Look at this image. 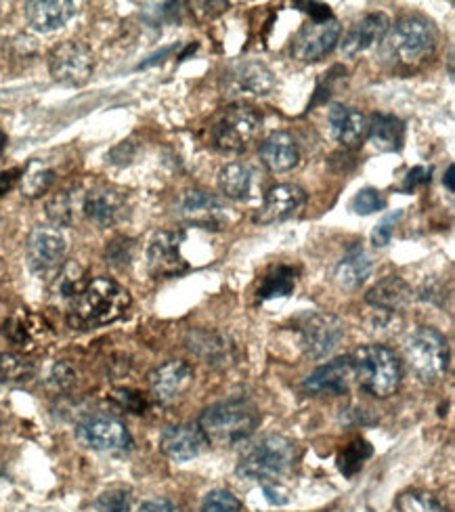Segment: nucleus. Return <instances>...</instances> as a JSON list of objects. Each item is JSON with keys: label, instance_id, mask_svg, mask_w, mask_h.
<instances>
[{"label": "nucleus", "instance_id": "f257e3e1", "mask_svg": "<svg viewBox=\"0 0 455 512\" xmlns=\"http://www.w3.org/2000/svg\"><path fill=\"white\" fill-rule=\"evenodd\" d=\"M128 307L130 294L124 286L110 277H95L72 301L68 322L78 330H93L118 322Z\"/></svg>", "mask_w": 455, "mask_h": 512}, {"label": "nucleus", "instance_id": "5701e85b", "mask_svg": "<svg viewBox=\"0 0 455 512\" xmlns=\"http://www.w3.org/2000/svg\"><path fill=\"white\" fill-rule=\"evenodd\" d=\"M0 330H3L5 338L11 345L24 349V351H32V349L40 347V343H45L49 336L47 324L42 322L38 315H32L26 311L11 315Z\"/></svg>", "mask_w": 455, "mask_h": 512}, {"label": "nucleus", "instance_id": "20e7f679", "mask_svg": "<svg viewBox=\"0 0 455 512\" xmlns=\"http://www.w3.org/2000/svg\"><path fill=\"white\" fill-rule=\"evenodd\" d=\"M351 361L355 380L365 393L386 399L399 389L403 372L393 349L384 345H365L351 355Z\"/></svg>", "mask_w": 455, "mask_h": 512}, {"label": "nucleus", "instance_id": "f3484780", "mask_svg": "<svg viewBox=\"0 0 455 512\" xmlns=\"http://www.w3.org/2000/svg\"><path fill=\"white\" fill-rule=\"evenodd\" d=\"M208 439L204 437L202 429L198 424L183 422V424H172L166 426L160 435V452L177 462H187L204 454L208 447Z\"/></svg>", "mask_w": 455, "mask_h": 512}, {"label": "nucleus", "instance_id": "37998d69", "mask_svg": "<svg viewBox=\"0 0 455 512\" xmlns=\"http://www.w3.org/2000/svg\"><path fill=\"white\" fill-rule=\"evenodd\" d=\"M154 9H147L145 13L151 15V24L158 26V24H175V21H179V15H181V5H175V3H160V5H149Z\"/></svg>", "mask_w": 455, "mask_h": 512}, {"label": "nucleus", "instance_id": "5fc2aeb1", "mask_svg": "<svg viewBox=\"0 0 455 512\" xmlns=\"http://www.w3.org/2000/svg\"><path fill=\"white\" fill-rule=\"evenodd\" d=\"M443 183H445V187H447V191H455V183H453V164L447 168V175H445V179H443Z\"/></svg>", "mask_w": 455, "mask_h": 512}, {"label": "nucleus", "instance_id": "6ab92c4d", "mask_svg": "<svg viewBox=\"0 0 455 512\" xmlns=\"http://www.w3.org/2000/svg\"><path fill=\"white\" fill-rule=\"evenodd\" d=\"M355 380L351 355L336 357L330 364L317 368L302 384L309 395H346Z\"/></svg>", "mask_w": 455, "mask_h": 512}, {"label": "nucleus", "instance_id": "7ed1b4c3", "mask_svg": "<svg viewBox=\"0 0 455 512\" xmlns=\"http://www.w3.org/2000/svg\"><path fill=\"white\" fill-rule=\"evenodd\" d=\"M260 424V410L248 397H229L212 403L198 420L208 443L235 445L250 439Z\"/></svg>", "mask_w": 455, "mask_h": 512}, {"label": "nucleus", "instance_id": "2eb2a0df", "mask_svg": "<svg viewBox=\"0 0 455 512\" xmlns=\"http://www.w3.org/2000/svg\"><path fill=\"white\" fill-rule=\"evenodd\" d=\"M82 212L101 229L116 227L128 217V202L120 189L112 185H97L82 200Z\"/></svg>", "mask_w": 455, "mask_h": 512}, {"label": "nucleus", "instance_id": "79ce46f5", "mask_svg": "<svg viewBox=\"0 0 455 512\" xmlns=\"http://www.w3.org/2000/svg\"><path fill=\"white\" fill-rule=\"evenodd\" d=\"M401 217H403V212L397 210V212H393V215L384 217V219L374 227V231H372V244H374L376 248H384V246L390 244V240H393L395 227H397V223L401 221Z\"/></svg>", "mask_w": 455, "mask_h": 512}, {"label": "nucleus", "instance_id": "ea45409f", "mask_svg": "<svg viewBox=\"0 0 455 512\" xmlns=\"http://www.w3.org/2000/svg\"><path fill=\"white\" fill-rule=\"evenodd\" d=\"M384 206H386L384 196L374 187L359 189L355 198L351 200V210L355 212V215H361V217L374 215V212H380Z\"/></svg>", "mask_w": 455, "mask_h": 512}, {"label": "nucleus", "instance_id": "864d4df0", "mask_svg": "<svg viewBox=\"0 0 455 512\" xmlns=\"http://www.w3.org/2000/svg\"><path fill=\"white\" fill-rule=\"evenodd\" d=\"M172 51H177V45H175V47H168V49H164L162 53H158V55H154V57H149V61L141 63V68H147V66H151V63H158V61H162V57L170 55Z\"/></svg>", "mask_w": 455, "mask_h": 512}, {"label": "nucleus", "instance_id": "c756f323", "mask_svg": "<svg viewBox=\"0 0 455 512\" xmlns=\"http://www.w3.org/2000/svg\"><path fill=\"white\" fill-rule=\"evenodd\" d=\"M252 168L244 162L225 164L219 173V187L231 200H248L252 194Z\"/></svg>", "mask_w": 455, "mask_h": 512}, {"label": "nucleus", "instance_id": "ddd939ff", "mask_svg": "<svg viewBox=\"0 0 455 512\" xmlns=\"http://www.w3.org/2000/svg\"><path fill=\"white\" fill-rule=\"evenodd\" d=\"M342 28L338 19L328 21H309L302 26L292 40V55L302 63L321 61L325 55H330L340 42Z\"/></svg>", "mask_w": 455, "mask_h": 512}, {"label": "nucleus", "instance_id": "f8f14e48", "mask_svg": "<svg viewBox=\"0 0 455 512\" xmlns=\"http://www.w3.org/2000/svg\"><path fill=\"white\" fill-rule=\"evenodd\" d=\"M221 89L229 99L267 97L275 89V76L258 61H237L223 74Z\"/></svg>", "mask_w": 455, "mask_h": 512}, {"label": "nucleus", "instance_id": "49530a36", "mask_svg": "<svg viewBox=\"0 0 455 512\" xmlns=\"http://www.w3.org/2000/svg\"><path fill=\"white\" fill-rule=\"evenodd\" d=\"M432 175V166H414L407 173L403 185H401V191L403 194H411V191L422 187V185H428L430 183V177Z\"/></svg>", "mask_w": 455, "mask_h": 512}, {"label": "nucleus", "instance_id": "4d7b16f0", "mask_svg": "<svg viewBox=\"0 0 455 512\" xmlns=\"http://www.w3.org/2000/svg\"><path fill=\"white\" fill-rule=\"evenodd\" d=\"M0 426H3V418H0Z\"/></svg>", "mask_w": 455, "mask_h": 512}, {"label": "nucleus", "instance_id": "cd10ccee", "mask_svg": "<svg viewBox=\"0 0 455 512\" xmlns=\"http://www.w3.org/2000/svg\"><path fill=\"white\" fill-rule=\"evenodd\" d=\"M187 347L191 353L204 359L210 366H225L233 359V345L229 338L221 332H210V330H195L187 338Z\"/></svg>", "mask_w": 455, "mask_h": 512}, {"label": "nucleus", "instance_id": "393cba45", "mask_svg": "<svg viewBox=\"0 0 455 512\" xmlns=\"http://www.w3.org/2000/svg\"><path fill=\"white\" fill-rule=\"evenodd\" d=\"M260 160L271 173H288L300 162V147L290 133L279 131L269 135L260 145Z\"/></svg>", "mask_w": 455, "mask_h": 512}, {"label": "nucleus", "instance_id": "8fccbe9b", "mask_svg": "<svg viewBox=\"0 0 455 512\" xmlns=\"http://www.w3.org/2000/svg\"><path fill=\"white\" fill-rule=\"evenodd\" d=\"M294 7H298L300 11H305L311 15V21H328L332 19V9L323 3H296Z\"/></svg>", "mask_w": 455, "mask_h": 512}, {"label": "nucleus", "instance_id": "b1692460", "mask_svg": "<svg viewBox=\"0 0 455 512\" xmlns=\"http://www.w3.org/2000/svg\"><path fill=\"white\" fill-rule=\"evenodd\" d=\"M76 11V3H68V0H38V3L26 5L28 24L42 34L63 28Z\"/></svg>", "mask_w": 455, "mask_h": 512}, {"label": "nucleus", "instance_id": "f03ea898", "mask_svg": "<svg viewBox=\"0 0 455 512\" xmlns=\"http://www.w3.org/2000/svg\"><path fill=\"white\" fill-rule=\"evenodd\" d=\"M298 447L284 435H265L250 443L237 462V475L248 481L277 485L296 466Z\"/></svg>", "mask_w": 455, "mask_h": 512}, {"label": "nucleus", "instance_id": "aec40b11", "mask_svg": "<svg viewBox=\"0 0 455 512\" xmlns=\"http://www.w3.org/2000/svg\"><path fill=\"white\" fill-rule=\"evenodd\" d=\"M305 202H307V194L302 187L292 185V183L275 185L265 196V202H263V206H260L258 215H256V223L273 225V223L286 221V219L294 217L296 212L305 206Z\"/></svg>", "mask_w": 455, "mask_h": 512}, {"label": "nucleus", "instance_id": "3c124183", "mask_svg": "<svg viewBox=\"0 0 455 512\" xmlns=\"http://www.w3.org/2000/svg\"><path fill=\"white\" fill-rule=\"evenodd\" d=\"M19 179H21L19 168H11V170H5V173H0V198L7 196Z\"/></svg>", "mask_w": 455, "mask_h": 512}, {"label": "nucleus", "instance_id": "473e14b6", "mask_svg": "<svg viewBox=\"0 0 455 512\" xmlns=\"http://www.w3.org/2000/svg\"><path fill=\"white\" fill-rule=\"evenodd\" d=\"M53 181H55L53 170L47 164L32 160L24 173H21V194L26 198H38L42 194H47Z\"/></svg>", "mask_w": 455, "mask_h": 512}, {"label": "nucleus", "instance_id": "de8ad7c7", "mask_svg": "<svg viewBox=\"0 0 455 512\" xmlns=\"http://www.w3.org/2000/svg\"><path fill=\"white\" fill-rule=\"evenodd\" d=\"M114 399L120 403V408L133 412V414H143V410H145V399L139 393L118 391V393H114Z\"/></svg>", "mask_w": 455, "mask_h": 512}, {"label": "nucleus", "instance_id": "a18cd8bd", "mask_svg": "<svg viewBox=\"0 0 455 512\" xmlns=\"http://www.w3.org/2000/svg\"><path fill=\"white\" fill-rule=\"evenodd\" d=\"M367 328L374 334H384V332H395L397 330V322H395V313L390 311H382L376 309L372 317H367Z\"/></svg>", "mask_w": 455, "mask_h": 512}, {"label": "nucleus", "instance_id": "09e8293b", "mask_svg": "<svg viewBox=\"0 0 455 512\" xmlns=\"http://www.w3.org/2000/svg\"><path fill=\"white\" fill-rule=\"evenodd\" d=\"M51 384H55V389H59V391L70 389L72 384H74V372H72V368L65 366V364H57L55 370H53V374H51Z\"/></svg>", "mask_w": 455, "mask_h": 512}, {"label": "nucleus", "instance_id": "f704fd0d", "mask_svg": "<svg viewBox=\"0 0 455 512\" xmlns=\"http://www.w3.org/2000/svg\"><path fill=\"white\" fill-rule=\"evenodd\" d=\"M374 454L372 445L367 443L365 439H355L353 443H349L344 447V450L338 454V471L344 475V477H353L357 475L365 460L370 458Z\"/></svg>", "mask_w": 455, "mask_h": 512}, {"label": "nucleus", "instance_id": "6e6d98bb", "mask_svg": "<svg viewBox=\"0 0 455 512\" xmlns=\"http://www.w3.org/2000/svg\"><path fill=\"white\" fill-rule=\"evenodd\" d=\"M5 147H7V135H5L3 131H0V156H3Z\"/></svg>", "mask_w": 455, "mask_h": 512}, {"label": "nucleus", "instance_id": "1a4fd4ad", "mask_svg": "<svg viewBox=\"0 0 455 512\" xmlns=\"http://www.w3.org/2000/svg\"><path fill=\"white\" fill-rule=\"evenodd\" d=\"M76 439L84 447L97 452H126L133 447V437H130L124 422L105 414L80 420L76 426Z\"/></svg>", "mask_w": 455, "mask_h": 512}, {"label": "nucleus", "instance_id": "6e6552de", "mask_svg": "<svg viewBox=\"0 0 455 512\" xmlns=\"http://www.w3.org/2000/svg\"><path fill=\"white\" fill-rule=\"evenodd\" d=\"M346 326L332 313H305L296 319L300 349L311 359L328 357L344 338Z\"/></svg>", "mask_w": 455, "mask_h": 512}, {"label": "nucleus", "instance_id": "dca6fc26", "mask_svg": "<svg viewBox=\"0 0 455 512\" xmlns=\"http://www.w3.org/2000/svg\"><path fill=\"white\" fill-rule=\"evenodd\" d=\"M193 384V368L187 361H166L149 374V389L156 401L170 405L179 401Z\"/></svg>", "mask_w": 455, "mask_h": 512}, {"label": "nucleus", "instance_id": "9b49d317", "mask_svg": "<svg viewBox=\"0 0 455 512\" xmlns=\"http://www.w3.org/2000/svg\"><path fill=\"white\" fill-rule=\"evenodd\" d=\"M68 242L55 227H34L26 242V256L30 269L40 277L55 275L65 263Z\"/></svg>", "mask_w": 455, "mask_h": 512}, {"label": "nucleus", "instance_id": "e433bc0d", "mask_svg": "<svg viewBox=\"0 0 455 512\" xmlns=\"http://www.w3.org/2000/svg\"><path fill=\"white\" fill-rule=\"evenodd\" d=\"M399 512H447V508L428 492H405L397 498Z\"/></svg>", "mask_w": 455, "mask_h": 512}, {"label": "nucleus", "instance_id": "72a5a7b5", "mask_svg": "<svg viewBox=\"0 0 455 512\" xmlns=\"http://www.w3.org/2000/svg\"><path fill=\"white\" fill-rule=\"evenodd\" d=\"M34 364L24 355L0 353V384H21L34 376Z\"/></svg>", "mask_w": 455, "mask_h": 512}, {"label": "nucleus", "instance_id": "a878e982", "mask_svg": "<svg viewBox=\"0 0 455 512\" xmlns=\"http://www.w3.org/2000/svg\"><path fill=\"white\" fill-rule=\"evenodd\" d=\"M365 301L370 303L374 309L397 313L414 301V288H411L403 277L399 275H388L380 280L370 292H367Z\"/></svg>", "mask_w": 455, "mask_h": 512}, {"label": "nucleus", "instance_id": "58836bf2", "mask_svg": "<svg viewBox=\"0 0 455 512\" xmlns=\"http://www.w3.org/2000/svg\"><path fill=\"white\" fill-rule=\"evenodd\" d=\"M242 502L227 489H212L206 494L200 512H242Z\"/></svg>", "mask_w": 455, "mask_h": 512}, {"label": "nucleus", "instance_id": "39448f33", "mask_svg": "<svg viewBox=\"0 0 455 512\" xmlns=\"http://www.w3.org/2000/svg\"><path fill=\"white\" fill-rule=\"evenodd\" d=\"M405 357L414 374L426 382H439L449 368V345L447 338L430 326H420L405 340Z\"/></svg>", "mask_w": 455, "mask_h": 512}, {"label": "nucleus", "instance_id": "bb28decb", "mask_svg": "<svg viewBox=\"0 0 455 512\" xmlns=\"http://www.w3.org/2000/svg\"><path fill=\"white\" fill-rule=\"evenodd\" d=\"M372 269H374L372 259L367 256L363 246L353 244L349 250L344 252L340 263L336 265L334 280L344 290H357L367 282V277L372 275Z\"/></svg>", "mask_w": 455, "mask_h": 512}, {"label": "nucleus", "instance_id": "0eeeda50", "mask_svg": "<svg viewBox=\"0 0 455 512\" xmlns=\"http://www.w3.org/2000/svg\"><path fill=\"white\" fill-rule=\"evenodd\" d=\"M263 126L260 116L250 105H235L227 114L212 126V143L216 149L227 154H242L244 149L256 139Z\"/></svg>", "mask_w": 455, "mask_h": 512}, {"label": "nucleus", "instance_id": "4468645a", "mask_svg": "<svg viewBox=\"0 0 455 512\" xmlns=\"http://www.w3.org/2000/svg\"><path fill=\"white\" fill-rule=\"evenodd\" d=\"M185 242V233L179 231H160L149 242L147 248V267L149 273L158 280L183 275L189 265L181 252V244Z\"/></svg>", "mask_w": 455, "mask_h": 512}, {"label": "nucleus", "instance_id": "c85d7f7f", "mask_svg": "<svg viewBox=\"0 0 455 512\" xmlns=\"http://www.w3.org/2000/svg\"><path fill=\"white\" fill-rule=\"evenodd\" d=\"M367 128V139L378 152H399L405 143V124L393 114H374Z\"/></svg>", "mask_w": 455, "mask_h": 512}, {"label": "nucleus", "instance_id": "a211bd4d", "mask_svg": "<svg viewBox=\"0 0 455 512\" xmlns=\"http://www.w3.org/2000/svg\"><path fill=\"white\" fill-rule=\"evenodd\" d=\"M181 217L193 227L219 231L227 223V208L208 191L189 189L181 198Z\"/></svg>", "mask_w": 455, "mask_h": 512}, {"label": "nucleus", "instance_id": "c9c22d12", "mask_svg": "<svg viewBox=\"0 0 455 512\" xmlns=\"http://www.w3.org/2000/svg\"><path fill=\"white\" fill-rule=\"evenodd\" d=\"M47 217L57 227H70L76 217V202L70 191H59L47 202Z\"/></svg>", "mask_w": 455, "mask_h": 512}, {"label": "nucleus", "instance_id": "7c9ffc66", "mask_svg": "<svg viewBox=\"0 0 455 512\" xmlns=\"http://www.w3.org/2000/svg\"><path fill=\"white\" fill-rule=\"evenodd\" d=\"M298 282V269L290 265H279L265 275L263 284L258 286L256 296L260 301H271V298H284L290 296Z\"/></svg>", "mask_w": 455, "mask_h": 512}, {"label": "nucleus", "instance_id": "c03bdc74", "mask_svg": "<svg viewBox=\"0 0 455 512\" xmlns=\"http://www.w3.org/2000/svg\"><path fill=\"white\" fill-rule=\"evenodd\" d=\"M342 70V66H334L328 74H323L321 78H319V82H317V91H315V97H313V101L309 103V110L311 108H315V105H321V103H325L330 99V95H332V89H334V82H336V74Z\"/></svg>", "mask_w": 455, "mask_h": 512}, {"label": "nucleus", "instance_id": "2f4dec72", "mask_svg": "<svg viewBox=\"0 0 455 512\" xmlns=\"http://www.w3.org/2000/svg\"><path fill=\"white\" fill-rule=\"evenodd\" d=\"M55 277V294L65 298V301H74V298L84 290V286L89 284V277H86V269L78 265L76 261L63 263L61 269L53 275Z\"/></svg>", "mask_w": 455, "mask_h": 512}, {"label": "nucleus", "instance_id": "423d86ee", "mask_svg": "<svg viewBox=\"0 0 455 512\" xmlns=\"http://www.w3.org/2000/svg\"><path fill=\"white\" fill-rule=\"evenodd\" d=\"M437 28L420 15L401 17L386 34V47L405 66H418L437 49Z\"/></svg>", "mask_w": 455, "mask_h": 512}, {"label": "nucleus", "instance_id": "a19ab883", "mask_svg": "<svg viewBox=\"0 0 455 512\" xmlns=\"http://www.w3.org/2000/svg\"><path fill=\"white\" fill-rule=\"evenodd\" d=\"M135 256V240L130 238H116L105 248V259L112 267L116 269H124L130 263H133Z\"/></svg>", "mask_w": 455, "mask_h": 512}, {"label": "nucleus", "instance_id": "9d476101", "mask_svg": "<svg viewBox=\"0 0 455 512\" xmlns=\"http://www.w3.org/2000/svg\"><path fill=\"white\" fill-rule=\"evenodd\" d=\"M93 68V51L76 40L61 42L49 57V70L53 80L65 84V87H82L93 76Z\"/></svg>", "mask_w": 455, "mask_h": 512}, {"label": "nucleus", "instance_id": "4be33fe9", "mask_svg": "<svg viewBox=\"0 0 455 512\" xmlns=\"http://www.w3.org/2000/svg\"><path fill=\"white\" fill-rule=\"evenodd\" d=\"M328 124L332 137L344 147H357L367 139L370 120L355 108H346L342 103H334L328 112Z\"/></svg>", "mask_w": 455, "mask_h": 512}, {"label": "nucleus", "instance_id": "412c9836", "mask_svg": "<svg viewBox=\"0 0 455 512\" xmlns=\"http://www.w3.org/2000/svg\"><path fill=\"white\" fill-rule=\"evenodd\" d=\"M388 30H390V19L384 13L365 15L363 19L355 21V24L349 28V32L344 34L340 42V51L344 57H357L367 49L378 45L380 40H384Z\"/></svg>", "mask_w": 455, "mask_h": 512}, {"label": "nucleus", "instance_id": "4c0bfd02", "mask_svg": "<svg viewBox=\"0 0 455 512\" xmlns=\"http://www.w3.org/2000/svg\"><path fill=\"white\" fill-rule=\"evenodd\" d=\"M130 508H133V496H130L128 489L122 487L107 489L95 500L97 512H130Z\"/></svg>", "mask_w": 455, "mask_h": 512}, {"label": "nucleus", "instance_id": "603ef678", "mask_svg": "<svg viewBox=\"0 0 455 512\" xmlns=\"http://www.w3.org/2000/svg\"><path fill=\"white\" fill-rule=\"evenodd\" d=\"M141 512H183V510L170 500H149L141 506Z\"/></svg>", "mask_w": 455, "mask_h": 512}]
</instances>
